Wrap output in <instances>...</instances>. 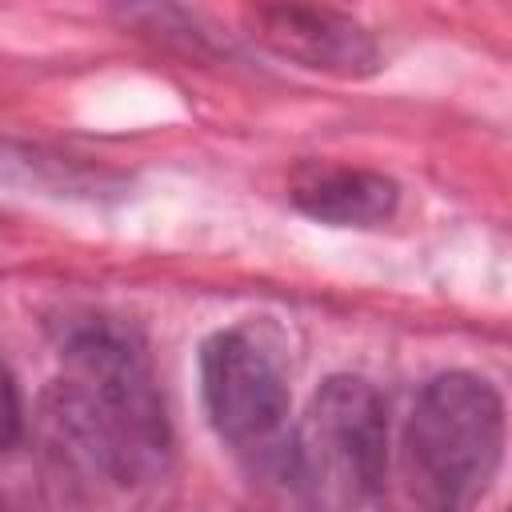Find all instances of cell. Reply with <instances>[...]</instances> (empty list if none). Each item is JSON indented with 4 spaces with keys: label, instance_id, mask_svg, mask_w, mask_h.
I'll use <instances>...</instances> for the list:
<instances>
[{
    "label": "cell",
    "instance_id": "obj_1",
    "mask_svg": "<svg viewBox=\"0 0 512 512\" xmlns=\"http://www.w3.org/2000/svg\"><path fill=\"white\" fill-rule=\"evenodd\" d=\"M48 412L68 444L116 484H140L168 460L172 436L148 352L108 316L64 328Z\"/></svg>",
    "mask_w": 512,
    "mask_h": 512
},
{
    "label": "cell",
    "instance_id": "obj_2",
    "mask_svg": "<svg viewBox=\"0 0 512 512\" xmlns=\"http://www.w3.org/2000/svg\"><path fill=\"white\" fill-rule=\"evenodd\" d=\"M504 452V404L472 372L428 380L404 428V472L424 512H468Z\"/></svg>",
    "mask_w": 512,
    "mask_h": 512
},
{
    "label": "cell",
    "instance_id": "obj_3",
    "mask_svg": "<svg viewBox=\"0 0 512 512\" xmlns=\"http://www.w3.org/2000/svg\"><path fill=\"white\" fill-rule=\"evenodd\" d=\"M288 456L308 512H364L388 464L380 392L360 376L324 380L296 424Z\"/></svg>",
    "mask_w": 512,
    "mask_h": 512
},
{
    "label": "cell",
    "instance_id": "obj_4",
    "mask_svg": "<svg viewBox=\"0 0 512 512\" xmlns=\"http://www.w3.org/2000/svg\"><path fill=\"white\" fill-rule=\"evenodd\" d=\"M200 392L220 440L236 448L264 444L288 416L280 340L256 320L212 332L200 348Z\"/></svg>",
    "mask_w": 512,
    "mask_h": 512
},
{
    "label": "cell",
    "instance_id": "obj_5",
    "mask_svg": "<svg viewBox=\"0 0 512 512\" xmlns=\"http://www.w3.org/2000/svg\"><path fill=\"white\" fill-rule=\"evenodd\" d=\"M248 28L276 56H288L304 68H320L336 76H364L380 60L368 28L336 8L268 4L248 12Z\"/></svg>",
    "mask_w": 512,
    "mask_h": 512
},
{
    "label": "cell",
    "instance_id": "obj_6",
    "mask_svg": "<svg viewBox=\"0 0 512 512\" xmlns=\"http://www.w3.org/2000/svg\"><path fill=\"white\" fill-rule=\"evenodd\" d=\"M288 196L304 216L336 228H372L396 212V184L384 172L352 164H304Z\"/></svg>",
    "mask_w": 512,
    "mask_h": 512
},
{
    "label": "cell",
    "instance_id": "obj_7",
    "mask_svg": "<svg viewBox=\"0 0 512 512\" xmlns=\"http://www.w3.org/2000/svg\"><path fill=\"white\" fill-rule=\"evenodd\" d=\"M20 436V392L8 376V368L0 364V452L12 448Z\"/></svg>",
    "mask_w": 512,
    "mask_h": 512
},
{
    "label": "cell",
    "instance_id": "obj_8",
    "mask_svg": "<svg viewBox=\"0 0 512 512\" xmlns=\"http://www.w3.org/2000/svg\"><path fill=\"white\" fill-rule=\"evenodd\" d=\"M0 512H12V508H8V504H4V500H0Z\"/></svg>",
    "mask_w": 512,
    "mask_h": 512
}]
</instances>
